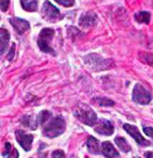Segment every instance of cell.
Here are the masks:
<instances>
[{"instance_id":"6da1fadb","label":"cell","mask_w":153,"mask_h":158,"mask_svg":"<svg viewBox=\"0 0 153 158\" xmlns=\"http://www.w3.org/2000/svg\"><path fill=\"white\" fill-rule=\"evenodd\" d=\"M66 122L63 116H57L52 118L43 130V134L48 138H55L65 131Z\"/></svg>"},{"instance_id":"7a4b0ae2","label":"cell","mask_w":153,"mask_h":158,"mask_svg":"<svg viewBox=\"0 0 153 158\" xmlns=\"http://www.w3.org/2000/svg\"><path fill=\"white\" fill-rule=\"evenodd\" d=\"M73 114L78 120L87 126H93L97 123V116L90 107L84 104L78 105L73 111Z\"/></svg>"},{"instance_id":"3957f363","label":"cell","mask_w":153,"mask_h":158,"mask_svg":"<svg viewBox=\"0 0 153 158\" xmlns=\"http://www.w3.org/2000/svg\"><path fill=\"white\" fill-rule=\"evenodd\" d=\"M84 61L90 69L94 71L109 69L114 65V62L109 59H104L96 54H91L84 58Z\"/></svg>"},{"instance_id":"277c9868","label":"cell","mask_w":153,"mask_h":158,"mask_svg":"<svg viewBox=\"0 0 153 158\" xmlns=\"http://www.w3.org/2000/svg\"><path fill=\"white\" fill-rule=\"evenodd\" d=\"M54 34H55V31L52 28H44L40 33L38 39H37V45L40 49L45 53L51 54L53 55H55V51L52 48L51 43Z\"/></svg>"},{"instance_id":"5b68a950","label":"cell","mask_w":153,"mask_h":158,"mask_svg":"<svg viewBox=\"0 0 153 158\" xmlns=\"http://www.w3.org/2000/svg\"><path fill=\"white\" fill-rule=\"evenodd\" d=\"M41 14L45 20L49 23H56L63 18L60 10L49 1H46L43 5Z\"/></svg>"},{"instance_id":"8992f818","label":"cell","mask_w":153,"mask_h":158,"mask_svg":"<svg viewBox=\"0 0 153 158\" xmlns=\"http://www.w3.org/2000/svg\"><path fill=\"white\" fill-rule=\"evenodd\" d=\"M133 101L140 105H148L152 100V96L148 90L140 84H137L134 86L132 93Z\"/></svg>"},{"instance_id":"52a82bcc","label":"cell","mask_w":153,"mask_h":158,"mask_svg":"<svg viewBox=\"0 0 153 158\" xmlns=\"http://www.w3.org/2000/svg\"><path fill=\"white\" fill-rule=\"evenodd\" d=\"M123 128L129 135L134 138V139L135 140L136 143H138V145H140V146L147 147L149 146V145H150V142L147 140V139L141 135L139 130H138V127L136 126L132 125H129V124H124Z\"/></svg>"},{"instance_id":"ba28073f","label":"cell","mask_w":153,"mask_h":158,"mask_svg":"<svg viewBox=\"0 0 153 158\" xmlns=\"http://www.w3.org/2000/svg\"><path fill=\"white\" fill-rule=\"evenodd\" d=\"M15 136L17 143L26 152H29L32 149L34 139L32 134H27L22 130H17L15 132Z\"/></svg>"},{"instance_id":"9c48e42d","label":"cell","mask_w":153,"mask_h":158,"mask_svg":"<svg viewBox=\"0 0 153 158\" xmlns=\"http://www.w3.org/2000/svg\"><path fill=\"white\" fill-rule=\"evenodd\" d=\"M94 131L104 136H111L114 134V127L111 123L107 119H101L96 123Z\"/></svg>"},{"instance_id":"30bf717a","label":"cell","mask_w":153,"mask_h":158,"mask_svg":"<svg viewBox=\"0 0 153 158\" xmlns=\"http://www.w3.org/2000/svg\"><path fill=\"white\" fill-rule=\"evenodd\" d=\"M11 26L14 27V30L17 32L19 35H23L27 30L29 29L30 25L25 19H21L19 17H13L9 19Z\"/></svg>"},{"instance_id":"8fae6325","label":"cell","mask_w":153,"mask_h":158,"mask_svg":"<svg viewBox=\"0 0 153 158\" xmlns=\"http://www.w3.org/2000/svg\"><path fill=\"white\" fill-rule=\"evenodd\" d=\"M97 17L93 12H87L81 16L79 19V25L82 28H90L96 25Z\"/></svg>"},{"instance_id":"7c38bea8","label":"cell","mask_w":153,"mask_h":158,"mask_svg":"<svg viewBox=\"0 0 153 158\" xmlns=\"http://www.w3.org/2000/svg\"><path fill=\"white\" fill-rule=\"evenodd\" d=\"M102 152L107 158H115L120 156L119 152L110 142H104L102 143Z\"/></svg>"},{"instance_id":"4fadbf2b","label":"cell","mask_w":153,"mask_h":158,"mask_svg":"<svg viewBox=\"0 0 153 158\" xmlns=\"http://www.w3.org/2000/svg\"><path fill=\"white\" fill-rule=\"evenodd\" d=\"M87 148L89 153L92 154H100V142L93 136H89L87 141Z\"/></svg>"},{"instance_id":"5bb4252c","label":"cell","mask_w":153,"mask_h":158,"mask_svg":"<svg viewBox=\"0 0 153 158\" xmlns=\"http://www.w3.org/2000/svg\"><path fill=\"white\" fill-rule=\"evenodd\" d=\"M10 40V35L8 31L5 28L0 29V53L3 55L8 47Z\"/></svg>"},{"instance_id":"9a60e30c","label":"cell","mask_w":153,"mask_h":158,"mask_svg":"<svg viewBox=\"0 0 153 158\" xmlns=\"http://www.w3.org/2000/svg\"><path fill=\"white\" fill-rule=\"evenodd\" d=\"M21 5L28 12H35L37 10V0H20Z\"/></svg>"},{"instance_id":"2e32d148","label":"cell","mask_w":153,"mask_h":158,"mask_svg":"<svg viewBox=\"0 0 153 158\" xmlns=\"http://www.w3.org/2000/svg\"><path fill=\"white\" fill-rule=\"evenodd\" d=\"M115 143L117 145V146L120 148V149L122 152L127 153V152H130L131 150V148L130 145L129 144V143L126 141V139L125 138L121 137V136H117L114 139Z\"/></svg>"},{"instance_id":"e0dca14e","label":"cell","mask_w":153,"mask_h":158,"mask_svg":"<svg viewBox=\"0 0 153 158\" xmlns=\"http://www.w3.org/2000/svg\"><path fill=\"white\" fill-rule=\"evenodd\" d=\"M150 13L147 11H140L136 13L134 15V19L137 22L139 23H146V24H149L150 22Z\"/></svg>"},{"instance_id":"ac0fdd59","label":"cell","mask_w":153,"mask_h":158,"mask_svg":"<svg viewBox=\"0 0 153 158\" xmlns=\"http://www.w3.org/2000/svg\"><path fill=\"white\" fill-rule=\"evenodd\" d=\"M21 123L24 126L30 127L32 130H35L37 128V122H33L32 117L30 116H24L21 118Z\"/></svg>"},{"instance_id":"d6986e66","label":"cell","mask_w":153,"mask_h":158,"mask_svg":"<svg viewBox=\"0 0 153 158\" xmlns=\"http://www.w3.org/2000/svg\"><path fill=\"white\" fill-rule=\"evenodd\" d=\"M52 116V113L49 110H42L37 116V123L40 124V125H44L47 120L50 118Z\"/></svg>"},{"instance_id":"ffe728a7","label":"cell","mask_w":153,"mask_h":158,"mask_svg":"<svg viewBox=\"0 0 153 158\" xmlns=\"http://www.w3.org/2000/svg\"><path fill=\"white\" fill-rule=\"evenodd\" d=\"M93 100H94V102H96L97 105L102 106V107H111V106L114 105V102L112 100L107 98H100V97H98V98H95Z\"/></svg>"},{"instance_id":"44dd1931","label":"cell","mask_w":153,"mask_h":158,"mask_svg":"<svg viewBox=\"0 0 153 158\" xmlns=\"http://www.w3.org/2000/svg\"><path fill=\"white\" fill-rule=\"evenodd\" d=\"M140 59L143 60L145 64H147L149 66H153V55L150 53L147 52H143L140 53L139 55Z\"/></svg>"},{"instance_id":"7402d4cb","label":"cell","mask_w":153,"mask_h":158,"mask_svg":"<svg viewBox=\"0 0 153 158\" xmlns=\"http://www.w3.org/2000/svg\"><path fill=\"white\" fill-rule=\"evenodd\" d=\"M55 1L64 7H71L75 3V0H55Z\"/></svg>"},{"instance_id":"603a6c76","label":"cell","mask_w":153,"mask_h":158,"mask_svg":"<svg viewBox=\"0 0 153 158\" xmlns=\"http://www.w3.org/2000/svg\"><path fill=\"white\" fill-rule=\"evenodd\" d=\"M52 158H66V157L62 150H55L52 153Z\"/></svg>"},{"instance_id":"cb8c5ba5","label":"cell","mask_w":153,"mask_h":158,"mask_svg":"<svg viewBox=\"0 0 153 158\" xmlns=\"http://www.w3.org/2000/svg\"><path fill=\"white\" fill-rule=\"evenodd\" d=\"M9 4H10V0H0V5H1V10L5 12L8 10Z\"/></svg>"},{"instance_id":"d4e9b609","label":"cell","mask_w":153,"mask_h":158,"mask_svg":"<svg viewBox=\"0 0 153 158\" xmlns=\"http://www.w3.org/2000/svg\"><path fill=\"white\" fill-rule=\"evenodd\" d=\"M11 152V145L9 143H6L5 145V150L2 152V155L5 156V157H8Z\"/></svg>"},{"instance_id":"484cf974","label":"cell","mask_w":153,"mask_h":158,"mask_svg":"<svg viewBox=\"0 0 153 158\" xmlns=\"http://www.w3.org/2000/svg\"><path fill=\"white\" fill-rule=\"evenodd\" d=\"M8 158H19V152L16 148H14L13 151L10 152L8 155Z\"/></svg>"},{"instance_id":"4316f807","label":"cell","mask_w":153,"mask_h":158,"mask_svg":"<svg viewBox=\"0 0 153 158\" xmlns=\"http://www.w3.org/2000/svg\"><path fill=\"white\" fill-rule=\"evenodd\" d=\"M143 131L147 136H153V127H143Z\"/></svg>"},{"instance_id":"83f0119b","label":"cell","mask_w":153,"mask_h":158,"mask_svg":"<svg viewBox=\"0 0 153 158\" xmlns=\"http://www.w3.org/2000/svg\"><path fill=\"white\" fill-rule=\"evenodd\" d=\"M14 46L13 48H11V49L10 54H9L8 56V58L9 60H12V58H13V57H14Z\"/></svg>"},{"instance_id":"f1b7e54d","label":"cell","mask_w":153,"mask_h":158,"mask_svg":"<svg viewBox=\"0 0 153 158\" xmlns=\"http://www.w3.org/2000/svg\"><path fill=\"white\" fill-rule=\"evenodd\" d=\"M146 158H153V152H147L145 153Z\"/></svg>"},{"instance_id":"f546056e","label":"cell","mask_w":153,"mask_h":158,"mask_svg":"<svg viewBox=\"0 0 153 158\" xmlns=\"http://www.w3.org/2000/svg\"><path fill=\"white\" fill-rule=\"evenodd\" d=\"M150 46V47H149V48H152V49H153V41H152V43H151L150 46Z\"/></svg>"},{"instance_id":"4dcf8cb0","label":"cell","mask_w":153,"mask_h":158,"mask_svg":"<svg viewBox=\"0 0 153 158\" xmlns=\"http://www.w3.org/2000/svg\"><path fill=\"white\" fill-rule=\"evenodd\" d=\"M40 158H43V157H40Z\"/></svg>"},{"instance_id":"1f68e13d","label":"cell","mask_w":153,"mask_h":158,"mask_svg":"<svg viewBox=\"0 0 153 158\" xmlns=\"http://www.w3.org/2000/svg\"><path fill=\"white\" fill-rule=\"evenodd\" d=\"M138 158H140V157H138Z\"/></svg>"}]
</instances>
